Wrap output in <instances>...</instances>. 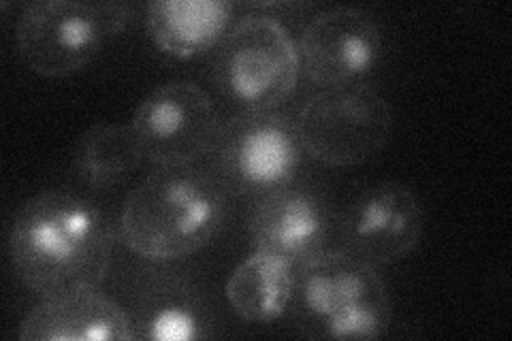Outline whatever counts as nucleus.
Masks as SVG:
<instances>
[{"label":"nucleus","mask_w":512,"mask_h":341,"mask_svg":"<svg viewBox=\"0 0 512 341\" xmlns=\"http://www.w3.org/2000/svg\"><path fill=\"white\" fill-rule=\"evenodd\" d=\"M116 233L92 201L50 190L28 199L9 231L18 278L41 297L99 286L114 254Z\"/></svg>","instance_id":"f257e3e1"},{"label":"nucleus","mask_w":512,"mask_h":341,"mask_svg":"<svg viewBox=\"0 0 512 341\" xmlns=\"http://www.w3.org/2000/svg\"><path fill=\"white\" fill-rule=\"evenodd\" d=\"M229 192L195 165L158 167L122 207L124 246L154 263L180 261L210 243L227 222Z\"/></svg>","instance_id":"f03ea898"},{"label":"nucleus","mask_w":512,"mask_h":341,"mask_svg":"<svg viewBox=\"0 0 512 341\" xmlns=\"http://www.w3.org/2000/svg\"><path fill=\"white\" fill-rule=\"evenodd\" d=\"M291 307L312 339H378L393 316L376 267L348 250L320 252L299 265Z\"/></svg>","instance_id":"7ed1b4c3"},{"label":"nucleus","mask_w":512,"mask_h":341,"mask_svg":"<svg viewBox=\"0 0 512 341\" xmlns=\"http://www.w3.org/2000/svg\"><path fill=\"white\" fill-rule=\"evenodd\" d=\"M131 22L124 3H77L45 0L22 11L15 30L18 52L28 67L45 77L82 71L103 47Z\"/></svg>","instance_id":"20e7f679"},{"label":"nucleus","mask_w":512,"mask_h":341,"mask_svg":"<svg viewBox=\"0 0 512 341\" xmlns=\"http://www.w3.org/2000/svg\"><path fill=\"white\" fill-rule=\"evenodd\" d=\"M301 73L297 45L269 15H248L222 41L214 60L218 90L244 111H269L284 103Z\"/></svg>","instance_id":"39448f33"},{"label":"nucleus","mask_w":512,"mask_h":341,"mask_svg":"<svg viewBox=\"0 0 512 341\" xmlns=\"http://www.w3.org/2000/svg\"><path fill=\"white\" fill-rule=\"evenodd\" d=\"M214 175L237 197H263L293 184L303 145L293 120L276 109L242 111L220 128Z\"/></svg>","instance_id":"423d86ee"},{"label":"nucleus","mask_w":512,"mask_h":341,"mask_svg":"<svg viewBox=\"0 0 512 341\" xmlns=\"http://www.w3.org/2000/svg\"><path fill=\"white\" fill-rule=\"evenodd\" d=\"M314 160L329 167H357L372 160L393 131V111L380 92L363 84L327 88L301 107L295 122Z\"/></svg>","instance_id":"0eeeda50"},{"label":"nucleus","mask_w":512,"mask_h":341,"mask_svg":"<svg viewBox=\"0 0 512 341\" xmlns=\"http://www.w3.org/2000/svg\"><path fill=\"white\" fill-rule=\"evenodd\" d=\"M131 128L150 162L182 167L214 150L222 126L212 96L203 88L192 81H169L141 101Z\"/></svg>","instance_id":"6e6552de"},{"label":"nucleus","mask_w":512,"mask_h":341,"mask_svg":"<svg viewBox=\"0 0 512 341\" xmlns=\"http://www.w3.org/2000/svg\"><path fill=\"white\" fill-rule=\"evenodd\" d=\"M423 203L410 186L382 182L352 201L342 222L344 250L370 265H391L421 241Z\"/></svg>","instance_id":"1a4fd4ad"},{"label":"nucleus","mask_w":512,"mask_h":341,"mask_svg":"<svg viewBox=\"0 0 512 341\" xmlns=\"http://www.w3.org/2000/svg\"><path fill=\"white\" fill-rule=\"evenodd\" d=\"M299 67L320 88H342L370 73L382 54L378 24L361 9L316 15L297 45Z\"/></svg>","instance_id":"9d476101"},{"label":"nucleus","mask_w":512,"mask_h":341,"mask_svg":"<svg viewBox=\"0 0 512 341\" xmlns=\"http://www.w3.org/2000/svg\"><path fill=\"white\" fill-rule=\"evenodd\" d=\"M329 229L327 203L306 186L288 184L267 192L250 211L254 250L282 258L295 269L325 252Z\"/></svg>","instance_id":"9b49d317"},{"label":"nucleus","mask_w":512,"mask_h":341,"mask_svg":"<svg viewBox=\"0 0 512 341\" xmlns=\"http://www.w3.org/2000/svg\"><path fill=\"white\" fill-rule=\"evenodd\" d=\"M128 318L135 339L195 341L216 335L212 303L178 273H160L143 284L133 299V312Z\"/></svg>","instance_id":"f8f14e48"},{"label":"nucleus","mask_w":512,"mask_h":341,"mask_svg":"<svg viewBox=\"0 0 512 341\" xmlns=\"http://www.w3.org/2000/svg\"><path fill=\"white\" fill-rule=\"evenodd\" d=\"M24 341H126L133 324L120 305L94 290L45 297L20 327Z\"/></svg>","instance_id":"ddd939ff"},{"label":"nucleus","mask_w":512,"mask_h":341,"mask_svg":"<svg viewBox=\"0 0 512 341\" xmlns=\"http://www.w3.org/2000/svg\"><path fill=\"white\" fill-rule=\"evenodd\" d=\"M233 18L224 0H160L146 9V24L160 50L192 58L216 45Z\"/></svg>","instance_id":"4468645a"},{"label":"nucleus","mask_w":512,"mask_h":341,"mask_svg":"<svg viewBox=\"0 0 512 341\" xmlns=\"http://www.w3.org/2000/svg\"><path fill=\"white\" fill-rule=\"evenodd\" d=\"M143 158L131 126L94 124L75 143L71 173L86 190L105 192L131 180Z\"/></svg>","instance_id":"2eb2a0df"},{"label":"nucleus","mask_w":512,"mask_h":341,"mask_svg":"<svg viewBox=\"0 0 512 341\" xmlns=\"http://www.w3.org/2000/svg\"><path fill=\"white\" fill-rule=\"evenodd\" d=\"M297 269L265 252L248 256L227 282V299L248 322L265 324L286 314L293 303Z\"/></svg>","instance_id":"dca6fc26"}]
</instances>
